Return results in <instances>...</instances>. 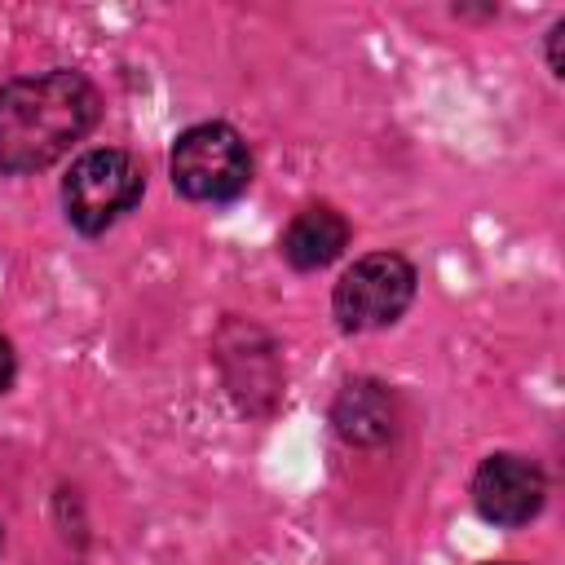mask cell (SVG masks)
Listing matches in <instances>:
<instances>
[{"mask_svg": "<svg viewBox=\"0 0 565 565\" xmlns=\"http://www.w3.org/2000/svg\"><path fill=\"white\" fill-rule=\"evenodd\" d=\"M102 119V93L84 71L57 66L0 88V172L26 177L57 163Z\"/></svg>", "mask_w": 565, "mask_h": 565, "instance_id": "1", "label": "cell"}, {"mask_svg": "<svg viewBox=\"0 0 565 565\" xmlns=\"http://www.w3.org/2000/svg\"><path fill=\"white\" fill-rule=\"evenodd\" d=\"M168 172L177 194L190 203H234L252 185V150L243 132L221 119L190 124L172 141Z\"/></svg>", "mask_w": 565, "mask_h": 565, "instance_id": "2", "label": "cell"}, {"mask_svg": "<svg viewBox=\"0 0 565 565\" xmlns=\"http://www.w3.org/2000/svg\"><path fill=\"white\" fill-rule=\"evenodd\" d=\"M141 190H146V168L119 146H97L84 150L62 177V212L79 234L97 238L141 203Z\"/></svg>", "mask_w": 565, "mask_h": 565, "instance_id": "3", "label": "cell"}, {"mask_svg": "<svg viewBox=\"0 0 565 565\" xmlns=\"http://www.w3.org/2000/svg\"><path fill=\"white\" fill-rule=\"evenodd\" d=\"M415 287L419 274L402 252H371L340 274L331 291V313L340 331H380L411 309Z\"/></svg>", "mask_w": 565, "mask_h": 565, "instance_id": "4", "label": "cell"}, {"mask_svg": "<svg viewBox=\"0 0 565 565\" xmlns=\"http://www.w3.org/2000/svg\"><path fill=\"white\" fill-rule=\"evenodd\" d=\"M547 503V477L530 455L516 450H494L477 463L472 472V508L481 512V521L499 525V530H516L525 521H534Z\"/></svg>", "mask_w": 565, "mask_h": 565, "instance_id": "5", "label": "cell"}, {"mask_svg": "<svg viewBox=\"0 0 565 565\" xmlns=\"http://www.w3.org/2000/svg\"><path fill=\"white\" fill-rule=\"evenodd\" d=\"M256 331L260 327H252V322H225L216 349H221L225 384L238 397V406L252 411V415H265L278 397V349H274L269 335L260 340V349H252Z\"/></svg>", "mask_w": 565, "mask_h": 565, "instance_id": "6", "label": "cell"}, {"mask_svg": "<svg viewBox=\"0 0 565 565\" xmlns=\"http://www.w3.org/2000/svg\"><path fill=\"white\" fill-rule=\"evenodd\" d=\"M397 419H402L397 393L384 380H371V375L349 380L331 402V428L349 446H384V441H393Z\"/></svg>", "mask_w": 565, "mask_h": 565, "instance_id": "7", "label": "cell"}, {"mask_svg": "<svg viewBox=\"0 0 565 565\" xmlns=\"http://www.w3.org/2000/svg\"><path fill=\"white\" fill-rule=\"evenodd\" d=\"M349 247V221L331 207V203H309L291 216V225L282 230L278 238V252L282 260L296 269V274H313V269H327L340 252Z\"/></svg>", "mask_w": 565, "mask_h": 565, "instance_id": "8", "label": "cell"}, {"mask_svg": "<svg viewBox=\"0 0 565 565\" xmlns=\"http://www.w3.org/2000/svg\"><path fill=\"white\" fill-rule=\"evenodd\" d=\"M561 35H565V18H556L552 31H547V71H552L556 79L565 75V62H561Z\"/></svg>", "mask_w": 565, "mask_h": 565, "instance_id": "9", "label": "cell"}, {"mask_svg": "<svg viewBox=\"0 0 565 565\" xmlns=\"http://www.w3.org/2000/svg\"><path fill=\"white\" fill-rule=\"evenodd\" d=\"M13 371H18V358H13V344L0 335V393H9L13 384Z\"/></svg>", "mask_w": 565, "mask_h": 565, "instance_id": "10", "label": "cell"}, {"mask_svg": "<svg viewBox=\"0 0 565 565\" xmlns=\"http://www.w3.org/2000/svg\"><path fill=\"white\" fill-rule=\"evenodd\" d=\"M490 565H521V561H490Z\"/></svg>", "mask_w": 565, "mask_h": 565, "instance_id": "11", "label": "cell"}, {"mask_svg": "<svg viewBox=\"0 0 565 565\" xmlns=\"http://www.w3.org/2000/svg\"><path fill=\"white\" fill-rule=\"evenodd\" d=\"M0 547H4V525H0Z\"/></svg>", "mask_w": 565, "mask_h": 565, "instance_id": "12", "label": "cell"}]
</instances>
